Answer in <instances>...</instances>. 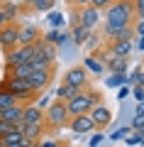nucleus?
<instances>
[{
	"label": "nucleus",
	"mask_w": 144,
	"mask_h": 147,
	"mask_svg": "<svg viewBox=\"0 0 144 147\" xmlns=\"http://www.w3.org/2000/svg\"><path fill=\"white\" fill-rule=\"evenodd\" d=\"M68 120H71V115H68L66 100L52 98V103L44 108V125L49 130H61V127L68 125Z\"/></svg>",
	"instance_id": "nucleus-3"
},
{
	"label": "nucleus",
	"mask_w": 144,
	"mask_h": 147,
	"mask_svg": "<svg viewBox=\"0 0 144 147\" xmlns=\"http://www.w3.org/2000/svg\"><path fill=\"white\" fill-rule=\"evenodd\" d=\"M37 54H39V42L27 44V47L17 44L15 49L5 52V66H17V64H27L32 57H37Z\"/></svg>",
	"instance_id": "nucleus-5"
},
{
	"label": "nucleus",
	"mask_w": 144,
	"mask_h": 147,
	"mask_svg": "<svg viewBox=\"0 0 144 147\" xmlns=\"http://www.w3.org/2000/svg\"><path fill=\"white\" fill-rule=\"evenodd\" d=\"M34 3H37V0H25V7H29V10H32V5H34Z\"/></svg>",
	"instance_id": "nucleus-48"
},
{
	"label": "nucleus",
	"mask_w": 144,
	"mask_h": 147,
	"mask_svg": "<svg viewBox=\"0 0 144 147\" xmlns=\"http://www.w3.org/2000/svg\"><path fill=\"white\" fill-rule=\"evenodd\" d=\"M132 96L134 100H144V86H132Z\"/></svg>",
	"instance_id": "nucleus-38"
},
{
	"label": "nucleus",
	"mask_w": 144,
	"mask_h": 147,
	"mask_svg": "<svg viewBox=\"0 0 144 147\" xmlns=\"http://www.w3.org/2000/svg\"><path fill=\"white\" fill-rule=\"evenodd\" d=\"M7 3H15V5H20V7H25V0H7Z\"/></svg>",
	"instance_id": "nucleus-47"
},
{
	"label": "nucleus",
	"mask_w": 144,
	"mask_h": 147,
	"mask_svg": "<svg viewBox=\"0 0 144 147\" xmlns=\"http://www.w3.org/2000/svg\"><path fill=\"white\" fill-rule=\"evenodd\" d=\"M7 25V20H5V12H3V7H0V30Z\"/></svg>",
	"instance_id": "nucleus-44"
},
{
	"label": "nucleus",
	"mask_w": 144,
	"mask_h": 147,
	"mask_svg": "<svg viewBox=\"0 0 144 147\" xmlns=\"http://www.w3.org/2000/svg\"><path fill=\"white\" fill-rule=\"evenodd\" d=\"M134 113H144V100H137V110Z\"/></svg>",
	"instance_id": "nucleus-46"
},
{
	"label": "nucleus",
	"mask_w": 144,
	"mask_h": 147,
	"mask_svg": "<svg viewBox=\"0 0 144 147\" xmlns=\"http://www.w3.org/2000/svg\"><path fill=\"white\" fill-rule=\"evenodd\" d=\"M5 86H7V93H12L17 98V103L27 105V103H34L42 93H37L34 88L29 86L27 79H5Z\"/></svg>",
	"instance_id": "nucleus-4"
},
{
	"label": "nucleus",
	"mask_w": 144,
	"mask_h": 147,
	"mask_svg": "<svg viewBox=\"0 0 144 147\" xmlns=\"http://www.w3.org/2000/svg\"><path fill=\"white\" fill-rule=\"evenodd\" d=\"M15 47H17V22H7L0 30V49L5 54L10 49H15Z\"/></svg>",
	"instance_id": "nucleus-11"
},
{
	"label": "nucleus",
	"mask_w": 144,
	"mask_h": 147,
	"mask_svg": "<svg viewBox=\"0 0 144 147\" xmlns=\"http://www.w3.org/2000/svg\"><path fill=\"white\" fill-rule=\"evenodd\" d=\"M52 98H54V96H49V93H42V96H39V98H37V100H34V103H37V105H39V108H42V110H44V108H46V105L52 103Z\"/></svg>",
	"instance_id": "nucleus-33"
},
{
	"label": "nucleus",
	"mask_w": 144,
	"mask_h": 147,
	"mask_svg": "<svg viewBox=\"0 0 144 147\" xmlns=\"http://www.w3.org/2000/svg\"><path fill=\"white\" fill-rule=\"evenodd\" d=\"M81 91H83V88H76V86H66V84H61L52 96H54V98H59V100H71L73 96H78Z\"/></svg>",
	"instance_id": "nucleus-22"
},
{
	"label": "nucleus",
	"mask_w": 144,
	"mask_h": 147,
	"mask_svg": "<svg viewBox=\"0 0 144 147\" xmlns=\"http://www.w3.org/2000/svg\"><path fill=\"white\" fill-rule=\"evenodd\" d=\"M3 12H5V20L7 22H17V17L22 15V10L25 7H20V5H15V3H7V0H3Z\"/></svg>",
	"instance_id": "nucleus-23"
},
{
	"label": "nucleus",
	"mask_w": 144,
	"mask_h": 147,
	"mask_svg": "<svg viewBox=\"0 0 144 147\" xmlns=\"http://www.w3.org/2000/svg\"><path fill=\"white\" fill-rule=\"evenodd\" d=\"M103 103V96L98 93L95 88H83L78 96H73L71 100H66V108H68V115H83V113H90L93 105Z\"/></svg>",
	"instance_id": "nucleus-2"
},
{
	"label": "nucleus",
	"mask_w": 144,
	"mask_h": 147,
	"mask_svg": "<svg viewBox=\"0 0 144 147\" xmlns=\"http://www.w3.org/2000/svg\"><path fill=\"white\" fill-rule=\"evenodd\" d=\"M100 20H103V12L95 10L93 5H86L78 10V25L88 27V30H95V27L100 25Z\"/></svg>",
	"instance_id": "nucleus-10"
},
{
	"label": "nucleus",
	"mask_w": 144,
	"mask_h": 147,
	"mask_svg": "<svg viewBox=\"0 0 144 147\" xmlns=\"http://www.w3.org/2000/svg\"><path fill=\"white\" fill-rule=\"evenodd\" d=\"M110 3H113V0H90V5H93V7H95V10H100V12H103V10H105V7H108V5H110Z\"/></svg>",
	"instance_id": "nucleus-36"
},
{
	"label": "nucleus",
	"mask_w": 144,
	"mask_h": 147,
	"mask_svg": "<svg viewBox=\"0 0 144 147\" xmlns=\"http://www.w3.org/2000/svg\"><path fill=\"white\" fill-rule=\"evenodd\" d=\"M103 132H93V137H90V140H88V147H98L100 145V142H103Z\"/></svg>",
	"instance_id": "nucleus-35"
},
{
	"label": "nucleus",
	"mask_w": 144,
	"mask_h": 147,
	"mask_svg": "<svg viewBox=\"0 0 144 147\" xmlns=\"http://www.w3.org/2000/svg\"><path fill=\"white\" fill-rule=\"evenodd\" d=\"M32 66L29 64H17V66H5V79H29Z\"/></svg>",
	"instance_id": "nucleus-18"
},
{
	"label": "nucleus",
	"mask_w": 144,
	"mask_h": 147,
	"mask_svg": "<svg viewBox=\"0 0 144 147\" xmlns=\"http://www.w3.org/2000/svg\"><path fill=\"white\" fill-rule=\"evenodd\" d=\"M39 54L52 64V66H56V59H59V47L56 44H49V42H44V39H39Z\"/></svg>",
	"instance_id": "nucleus-17"
},
{
	"label": "nucleus",
	"mask_w": 144,
	"mask_h": 147,
	"mask_svg": "<svg viewBox=\"0 0 144 147\" xmlns=\"http://www.w3.org/2000/svg\"><path fill=\"white\" fill-rule=\"evenodd\" d=\"M54 69L56 66H49V69H37V71H32L29 74V86L37 91V93H42L44 88H49V84H52V79H54Z\"/></svg>",
	"instance_id": "nucleus-7"
},
{
	"label": "nucleus",
	"mask_w": 144,
	"mask_h": 147,
	"mask_svg": "<svg viewBox=\"0 0 144 147\" xmlns=\"http://www.w3.org/2000/svg\"><path fill=\"white\" fill-rule=\"evenodd\" d=\"M134 34H144V17H142V20H137V22H134Z\"/></svg>",
	"instance_id": "nucleus-42"
},
{
	"label": "nucleus",
	"mask_w": 144,
	"mask_h": 147,
	"mask_svg": "<svg viewBox=\"0 0 144 147\" xmlns=\"http://www.w3.org/2000/svg\"><path fill=\"white\" fill-rule=\"evenodd\" d=\"M88 115H90V118H93V123H95V130H105V127L113 123V110H110L105 103L93 105Z\"/></svg>",
	"instance_id": "nucleus-9"
},
{
	"label": "nucleus",
	"mask_w": 144,
	"mask_h": 147,
	"mask_svg": "<svg viewBox=\"0 0 144 147\" xmlns=\"http://www.w3.org/2000/svg\"><path fill=\"white\" fill-rule=\"evenodd\" d=\"M46 22H49L52 30H64V25H66L64 15H61V12H56V10H49V12H46Z\"/></svg>",
	"instance_id": "nucleus-24"
},
{
	"label": "nucleus",
	"mask_w": 144,
	"mask_h": 147,
	"mask_svg": "<svg viewBox=\"0 0 144 147\" xmlns=\"http://www.w3.org/2000/svg\"><path fill=\"white\" fill-rule=\"evenodd\" d=\"M105 69L110 74H127L129 71V59H122V57H110L105 61Z\"/></svg>",
	"instance_id": "nucleus-16"
},
{
	"label": "nucleus",
	"mask_w": 144,
	"mask_h": 147,
	"mask_svg": "<svg viewBox=\"0 0 144 147\" xmlns=\"http://www.w3.org/2000/svg\"><path fill=\"white\" fill-rule=\"evenodd\" d=\"M17 127H20V132L25 137H29V140H39L42 132L46 130L44 123H17Z\"/></svg>",
	"instance_id": "nucleus-14"
},
{
	"label": "nucleus",
	"mask_w": 144,
	"mask_h": 147,
	"mask_svg": "<svg viewBox=\"0 0 144 147\" xmlns=\"http://www.w3.org/2000/svg\"><path fill=\"white\" fill-rule=\"evenodd\" d=\"M122 147H125V145H122Z\"/></svg>",
	"instance_id": "nucleus-53"
},
{
	"label": "nucleus",
	"mask_w": 144,
	"mask_h": 147,
	"mask_svg": "<svg viewBox=\"0 0 144 147\" xmlns=\"http://www.w3.org/2000/svg\"><path fill=\"white\" fill-rule=\"evenodd\" d=\"M88 79H90V74H88L83 66H71L66 74H64V81H61V84L76 86V88H88Z\"/></svg>",
	"instance_id": "nucleus-8"
},
{
	"label": "nucleus",
	"mask_w": 144,
	"mask_h": 147,
	"mask_svg": "<svg viewBox=\"0 0 144 147\" xmlns=\"http://www.w3.org/2000/svg\"><path fill=\"white\" fill-rule=\"evenodd\" d=\"M134 52H144V34L134 37Z\"/></svg>",
	"instance_id": "nucleus-40"
},
{
	"label": "nucleus",
	"mask_w": 144,
	"mask_h": 147,
	"mask_svg": "<svg viewBox=\"0 0 144 147\" xmlns=\"http://www.w3.org/2000/svg\"><path fill=\"white\" fill-rule=\"evenodd\" d=\"M139 66H142V69H144V59H142V64H139Z\"/></svg>",
	"instance_id": "nucleus-50"
},
{
	"label": "nucleus",
	"mask_w": 144,
	"mask_h": 147,
	"mask_svg": "<svg viewBox=\"0 0 144 147\" xmlns=\"http://www.w3.org/2000/svg\"><path fill=\"white\" fill-rule=\"evenodd\" d=\"M42 39V30L34 22H20L17 25V44L27 47V44H34Z\"/></svg>",
	"instance_id": "nucleus-6"
},
{
	"label": "nucleus",
	"mask_w": 144,
	"mask_h": 147,
	"mask_svg": "<svg viewBox=\"0 0 144 147\" xmlns=\"http://www.w3.org/2000/svg\"><path fill=\"white\" fill-rule=\"evenodd\" d=\"M15 130V125H12V123H7V120H0V140H3V137L7 135V132H12Z\"/></svg>",
	"instance_id": "nucleus-32"
},
{
	"label": "nucleus",
	"mask_w": 144,
	"mask_h": 147,
	"mask_svg": "<svg viewBox=\"0 0 144 147\" xmlns=\"http://www.w3.org/2000/svg\"><path fill=\"white\" fill-rule=\"evenodd\" d=\"M139 147H144V137H142V140H139Z\"/></svg>",
	"instance_id": "nucleus-49"
},
{
	"label": "nucleus",
	"mask_w": 144,
	"mask_h": 147,
	"mask_svg": "<svg viewBox=\"0 0 144 147\" xmlns=\"http://www.w3.org/2000/svg\"><path fill=\"white\" fill-rule=\"evenodd\" d=\"M0 5H3V0H0Z\"/></svg>",
	"instance_id": "nucleus-51"
},
{
	"label": "nucleus",
	"mask_w": 144,
	"mask_h": 147,
	"mask_svg": "<svg viewBox=\"0 0 144 147\" xmlns=\"http://www.w3.org/2000/svg\"><path fill=\"white\" fill-rule=\"evenodd\" d=\"M142 137H144L142 130H132L122 142H125V147H139V140H142Z\"/></svg>",
	"instance_id": "nucleus-27"
},
{
	"label": "nucleus",
	"mask_w": 144,
	"mask_h": 147,
	"mask_svg": "<svg viewBox=\"0 0 144 147\" xmlns=\"http://www.w3.org/2000/svg\"><path fill=\"white\" fill-rule=\"evenodd\" d=\"M0 147H20V142H0Z\"/></svg>",
	"instance_id": "nucleus-45"
},
{
	"label": "nucleus",
	"mask_w": 144,
	"mask_h": 147,
	"mask_svg": "<svg viewBox=\"0 0 144 147\" xmlns=\"http://www.w3.org/2000/svg\"><path fill=\"white\" fill-rule=\"evenodd\" d=\"M39 147H61L59 140H39Z\"/></svg>",
	"instance_id": "nucleus-41"
},
{
	"label": "nucleus",
	"mask_w": 144,
	"mask_h": 147,
	"mask_svg": "<svg viewBox=\"0 0 144 147\" xmlns=\"http://www.w3.org/2000/svg\"><path fill=\"white\" fill-rule=\"evenodd\" d=\"M83 47H86V49H98V37L90 32V37H88L86 42H83Z\"/></svg>",
	"instance_id": "nucleus-34"
},
{
	"label": "nucleus",
	"mask_w": 144,
	"mask_h": 147,
	"mask_svg": "<svg viewBox=\"0 0 144 147\" xmlns=\"http://www.w3.org/2000/svg\"><path fill=\"white\" fill-rule=\"evenodd\" d=\"M22 123H44V110L37 103H27L22 113Z\"/></svg>",
	"instance_id": "nucleus-15"
},
{
	"label": "nucleus",
	"mask_w": 144,
	"mask_h": 147,
	"mask_svg": "<svg viewBox=\"0 0 144 147\" xmlns=\"http://www.w3.org/2000/svg\"><path fill=\"white\" fill-rule=\"evenodd\" d=\"M142 5H144V0H142Z\"/></svg>",
	"instance_id": "nucleus-52"
},
{
	"label": "nucleus",
	"mask_w": 144,
	"mask_h": 147,
	"mask_svg": "<svg viewBox=\"0 0 144 147\" xmlns=\"http://www.w3.org/2000/svg\"><path fill=\"white\" fill-rule=\"evenodd\" d=\"M105 52L110 57H122V59H129L134 52V39H120V42H108Z\"/></svg>",
	"instance_id": "nucleus-13"
},
{
	"label": "nucleus",
	"mask_w": 144,
	"mask_h": 147,
	"mask_svg": "<svg viewBox=\"0 0 144 147\" xmlns=\"http://www.w3.org/2000/svg\"><path fill=\"white\" fill-rule=\"evenodd\" d=\"M129 132H132V127H129V125H122V127H117L115 132H110V140H125Z\"/></svg>",
	"instance_id": "nucleus-28"
},
{
	"label": "nucleus",
	"mask_w": 144,
	"mask_h": 147,
	"mask_svg": "<svg viewBox=\"0 0 144 147\" xmlns=\"http://www.w3.org/2000/svg\"><path fill=\"white\" fill-rule=\"evenodd\" d=\"M56 7V0H37L34 5H32V10L34 12H49Z\"/></svg>",
	"instance_id": "nucleus-26"
},
{
	"label": "nucleus",
	"mask_w": 144,
	"mask_h": 147,
	"mask_svg": "<svg viewBox=\"0 0 144 147\" xmlns=\"http://www.w3.org/2000/svg\"><path fill=\"white\" fill-rule=\"evenodd\" d=\"M68 25H71V27H76V25H78V10H76V7H73L71 17H68Z\"/></svg>",
	"instance_id": "nucleus-43"
},
{
	"label": "nucleus",
	"mask_w": 144,
	"mask_h": 147,
	"mask_svg": "<svg viewBox=\"0 0 144 147\" xmlns=\"http://www.w3.org/2000/svg\"><path fill=\"white\" fill-rule=\"evenodd\" d=\"M125 84H127V74H110V76H105V86L108 88H120Z\"/></svg>",
	"instance_id": "nucleus-25"
},
{
	"label": "nucleus",
	"mask_w": 144,
	"mask_h": 147,
	"mask_svg": "<svg viewBox=\"0 0 144 147\" xmlns=\"http://www.w3.org/2000/svg\"><path fill=\"white\" fill-rule=\"evenodd\" d=\"M103 20L110 27H127L134 25L137 10H134V0H113L103 10Z\"/></svg>",
	"instance_id": "nucleus-1"
},
{
	"label": "nucleus",
	"mask_w": 144,
	"mask_h": 147,
	"mask_svg": "<svg viewBox=\"0 0 144 147\" xmlns=\"http://www.w3.org/2000/svg\"><path fill=\"white\" fill-rule=\"evenodd\" d=\"M81 66L86 69L88 74H93V76H100V74H105V71H108V69H105V64H103V61H98V59L93 57V54L83 59V64H81Z\"/></svg>",
	"instance_id": "nucleus-20"
},
{
	"label": "nucleus",
	"mask_w": 144,
	"mask_h": 147,
	"mask_svg": "<svg viewBox=\"0 0 144 147\" xmlns=\"http://www.w3.org/2000/svg\"><path fill=\"white\" fill-rule=\"evenodd\" d=\"M68 127H71V132H76V135L95 132V123H93V118L88 115V113H83V115H73L71 120H68Z\"/></svg>",
	"instance_id": "nucleus-12"
},
{
	"label": "nucleus",
	"mask_w": 144,
	"mask_h": 147,
	"mask_svg": "<svg viewBox=\"0 0 144 147\" xmlns=\"http://www.w3.org/2000/svg\"><path fill=\"white\" fill-rule=\"evenodd\" d=\"M68 5H71V7H76V10H81V7L90 5V0H68Z\"/></svg>",
	"instance_id": "nucleus-39"
},
{
	"label": "nucleus",
	"mask_w": 144,
	"mask_h": 147,
	"mask_svg": "<svg viewBox=\"0 0 144 147\" xmlns=\"http://www.w3.org/2000/svg\"><path fill=\"white\" fill-rule=\"evenodd\" d=\"M42 39H44V42H49V44L61 47L64 42H68V32H64V30H49L46 34H42Z\"/></svg>",
	"instance_id": "nucleus-21"
},
{
	"label": "nucleus",
	"mask_w": 144,
	"mask_h": 147,
	"mask_svg": "<svg viewBox=\"0 0 144 147\" xmlns=\"http://www.w3.org/2000/svg\"><path fill=\"white\" fill-rule=\"evenodd\" d=\"M129 127H132V130H142V127H144V113H134Z\"/></svg>",
	"instance_id": "nucleus-30"
},
{
	"label": "nucleus",
	"mask_w": 144,
	"mask_h": 147,
	"mask_svg": "<svg viewBox=\"0 0 144 147\" xmlns=\"http://www.w3.org/2000/svg\"><path fill=\"white\" fill-rule=\"evenodd\" d=\"M15 103H17V98L12 93H0V108H10Z\"/></svg>",
	"instance_id": "nucleus-29"
},
{
	"label": "nucleus",
	"mask_w": 144,
	"mask_h": 147,
	"mask_svg": "<svg viewBox=\"0 0 144 147\" xmlns=\"http://www.w3.org/2000/svg\"><path fill=\"white\" fill-rule=\"evenodd\" d=\"M129 93H132V88H129L127 84H125V86H120V88H117V98H120V100H125V98H127Z\"/></svg>",
	"instance_id": "nucleus-37"
},
{
	"label": "nucleus",
	"mask_w": 144,
	"mask_h": 147,
	"mask_svg": "<svg viewBox=\"0 0 144 147\" xmlns=\"http://www.w3.org/2000/svg\"><path fill=\"white\" fill-rule=\"evenodd\" d=\"M20 140H22V132H20V127L15 125V130H12V132H7V135L3 137L0 142H20Z\"/></svg>",
	"instance_id": "nucleus-31"
},
{
	"label": "nucleus",
	"mask_w": 144,
	"mask_h": 147,
	"mask_svg": "<svg viewBox=\"0 0 144 147\" xmlns=\"http://www.w3.org/2000/svg\"><path fill=\"white\" fill-rule=\"evenodd\" d=\"M90 32H93V30H88V27H83V25H76V27H71L68 37H71L73 47H83V42H86L88 37H90Z\"/></svg>",
	"instance_id": "nucleus-19"
}]
</instances>
